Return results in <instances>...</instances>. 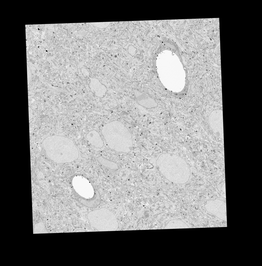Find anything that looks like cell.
<instances>
[{"label":"cell","instance_id":"1","mask_svg":"<svg viewBox=\"0 0 262 266\" xmlns=\"http://www.w3.org/2000/svg\"><path fill=\"white\" fill-rule=\"evenodd\" d=\"M87 218L92 226L99 231H116L119 224L114 214L105 208L89 212Z\"/></svg>","mask_w":262,"mask_h":266},{"label":"cell","instance_id":"2","mask_svg":"<svg viewBox=\"0 0 262 266\" xmlns=\"http://www.w3.org/2000/svg\"><path fill=\"white\" fill-rule=\"evenodd\" d=\"M226 204L218 199L208 201L205 205L206 210L219 219L227 221Z\"/></svg>","mask_w":262,"mask_h":266},{"label":"cell","instance_id":"3","mask_svg":"<svg viewBox=\"0 0 262 266\" xmlns=\"http://www.w3.org/2000/svg\"><path fill=\"white\" fill-rule=\"evenodd\" d=\"M189 226L183 221L179 220H170L165 226L164 229L188 228Z\"/></svg>","mask_w":262,"mask_h":266},{"label":"cell","instance_id":"4","mask_svg":"<svg viewBox=\"0 0 262 266\" xmlns=\"http://www.w3.org/2000/svg\"><path fill=\"white\" fill-rule=\"evenodd\" d=\"M225 183L223 187V191L225 193Z\"/></svg>","mask_w":262,"mask_h":266}]
</instances>
